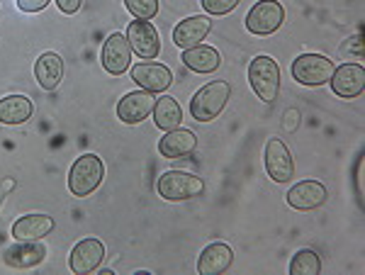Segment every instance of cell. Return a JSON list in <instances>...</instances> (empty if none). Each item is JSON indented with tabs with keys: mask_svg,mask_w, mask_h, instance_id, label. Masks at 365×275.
<instances>
[{
	"mask_svg": "<svg viewBox=\"0 0 365 275\" xmlns=\"http://www.w3.org/2000/svg\"><path fill=\"white\" fill-rule=\"evenodd\" d=\"M105 178V166L96 154H83L73 161L68 171V190L76 197H88L100 188Z\"/></svg>",
	"mask_w": 365,
	"mask_h": 275,
	"instance_id": "cell-1",
	"label": "cell"
},
{
	"mask_svg": "<svg viewBox=\"0 0 365 275\" xmlns=\"http://www.w3.org/2000/svg\"><path fill=\"white\" fill-rule=\"evenodd\" d=\"M232 95V85L227 81H212L202 85L190 100V115L197 122H212L225 110V105Z\"/></svg>",
	"mask_w": 365,
	"mask_h": 275,
	"instance_id": "cell-2",
	"label": "cell"
},
{
	"mask_svg": "<svg viewBox=\"0 0 365 275\" xmlns=\"http://www.w3.org/2000/svg\"><path fill=\"white\" fill-rule=\"evenodd\" d=\"M249 83L263 103H275L280 90V66L270 56H256L249 63Z\"/></svg>",
	"mask_w": 365,
	"mask_h": 275,
	"instance_id": "cell-3",
	"label": "cell"
},
{
	"mask_svg": "<svg viewBox=\"0 0 365 275\" xmlns=\"http://www.w3.org/2000/svg\"><path fill=\"white\" fill-rule=\"evenodd\" d=\"M156 190L163 200L168 202H180V200H192V197L202 195L205 183L202 178L185 171H166L158 178Z\"/></svg>",
	"mask_w": 365,
	"mask_h": 275,
	"instance_id": "cell-4",
	"label": "cell"
},
{
	"mask_svg": "<svg viewBox=\"0 0 365 275\" xmlns=\"http://www.w3.org/2000/svg\"><path fill=\"white\" fill-rule=\"evenodd\" d=\"M334 61L322 54H302L292 61L290 66V73L297 83L302 85H324L331 81V73H334Z\"/></svg>",
	"mask_w": 365,
	"mask_h": 275,
	"instance_id": "cell-5",
	"label": "cell"
},
{
	"mask_svg": "<svg viewBox=\"0 0 365 275\" xmlns=\"http://www.w3.org/2000/svg\"><path fill=\"white\" fill-rule=\"evenodd\" d=\"M282 20H285V10L278 0H258L246 15V29L256 37H268L278 32Z\"/></svg>",
	"mask_w": 365,
	"mask_h": 275,
	"instance_id": "cell-6",
	"label": "cell"
},
{
	"mask_svg": "<svg viewBox=\"0 0 365 275\" xmlns=\"http://www.w3.org/2000/svg\"><path fill=\"white\" fill-rule=\"evenodd\" d=\"M127 42L132 46V51L144 61L158 56L161 51V37H158L156 27L149 20H134L127 27Z\"/></svg>",
	"mask_w": 365,
	"mask_h": 275,
	"instance_id": "cell-7",
	"label": "cell"
},
{
	"mask_svg": "<svg viewBox=\"0 0 365 275\" xmlns=\"http://www.w3.org/2000/svg\"><path fill=\"white\" fill-rule=\"evenodd\" d=\"M263 159H266V171L275 183H290L295 178V161L290 156V149L282 144V139H268Z\"/></svg>",
	"mask_w": 365,
	"mask_h": 275,
	"instance_id": "cell-8",
	"label": "cell"
},
{
	"mask_svg": "<svg viewBox=\"0 0 365 275\" xmlns=\"http://www.w3.org/2000/svg\"><path fill=\"white\" fill-rule=\"evenodd\" d=\"M329 83H331L334 95L344 98V100H353L365 90V68L361 63H344V66L334 68Z\"/></svg>",
	"mask_w": 365,
	"mask_h": 275,
	"instance_id": "cell-9",
	"label": "cell"
},
{
	"mask_svg": "<svg viewBox=\"0 0 365 275\" xmlns=\"http://www.w3.org/2000/svg\"><path fill=\"white\" fill-rule=\"evenodd\" d=\"M105 259V247L103 242L96 237H88L83 242H78L68 256V266L76 275H86L100 268V263Z\"/></svg>",
	"mask_w": 365,
	"mask_h": 275,
	"instance_id": "cell-10",
	"label": "cell"
},
{
	"mask_svg": "<svg viewBox=\"0 0 365 275\" xmlns=\"http://www.w3.org/2000/svg\"><path fill=\"white\" fill-rule=\"evenodd\" d=\"M132 81L137 83L141 90L149 93H163L168 90L170 83H173V73H170L168 66L156 61H141L132 66Z\"/></svg>",
	"mask_w": 365,
	"mask_h": 275,
	"instance_id": "cell-11",
	"label": "cell"
},
{
	"mask_svg": "<svg viewBox=\"0 0 365 275\" xmlns=\"http://www.w3.org/2000/svg\"><path fill=\"white\" fill-rule=\"evenodd\" d=\"M103 68L113 76H122L132 63V46H129L127 37L120 32H113L103 44Z\"/></svg>",
	"mask_w": 365,
	"mask_h": 275,
	"instance_id": "cell-12",
	"label": "cell"
},
{
	"mask_svg": "<svg viewBox=\"0 0 365 275\" xmlns=\"http://www.w3.org/2000/svg\"><path fill=\"white\" fill-rule=\"evenodd\" d=\"M156 98L149 90H134L127 93L120 103H117V117H120L125 125H139L141 120H146L154 113Z\"/></svg>",
	"mask_w": 365,
	"mask_h": 275,
	"instance_id": "cell-13",
	"label": "cell"
},
{
	"mask_svg": "<svg viewBox=\"0 0 365 275\" xmlns=\"http://www.w3.org/2000/svg\"><path fill=\"white\" fill-rule=\"evenodd\" d=\"M327 188L319 183V180H302V183L292 185L290 192H287V204L292 209H299V212H309V209H317L327 202Z\"/></svg>",
	"mask_w": 365,
	"mask_h": 275,
	"instance_id": "cell-14",
	"label": "cell"
},
{
	"mask_svg": "<svg viewBox=\"0 0 365 275\" xmlns=\"http://www.w3.org/2000/svg\"><path fill=\"white\" fill-rule=\"evenodd\" d=\"M46 259V249L42 242H17L3 251V261L10 268H34Z\"/></svg>",
	"mask_w": 365,
	"mask_h": 275,
	"instance_id": "cell-15",
	"label": "cell"
},
{
	"mask_svg": "<svg viewBox=\"0 0 365 275\" xmlns=\"http://www.w3.org/2000/svg\"><path fill=\"white\" fill-rule=\"evenodd\" d=\"M212 32V20L207 15H195V17H185L182 22H178L173 29V44L180 49H190L200 42H205V37Z\"/></svg>",
	"mask_w": 365,
	"mask_h": 275,
	"instance_id": "cell-16",
	"label": "cell"
},
{
	"mask_svg": "<svg viewBox=\"0 0 365 275\" xmlns=\"http://www.w3.org/2000/svg\"><path fill=\"white\" fill-rule=\"evenodd\" d=\"M197 146V137L195 132L182 130V127H175V130L166 132L158 142V154L163 159H182V156H190Z\"/></svg>",
	"mask_w": 365,
	"mask_h": 275,
	"instance_id": "cell-17",
	"label": "cell"
},
{
	"mask_svg": "<svg viewBox=\"0 0 365 275\" xmlns=\"http://www.w3.org/2000/svg\"><path fill=\"white\" fill-rule=\"evenodd\" d=\"M234 263V251L225 242H215L200 254L197 273L200 275H220Z\"/></svg>",
	"mask_w": 365,
	"mask_h": 275,
	"instance_id": "cell-18",
	"label": "cell"
},
{
	"mask_svg": "<svg viewBox=\"0 0 365 275\" xmlns=\"http://www.w3.org/2000/svg\"><path fill=\"white\" fill-rule=\"evenodd\" d=\"M51 232H54V219L49 214H25L13 224V237L17 242H42Z\"/></svg>",
	"mask_w": 365,
	"mask_h": 275,
	"instance_id": "cell-19",
	"label": "cell"
},
{
	"mask_svg": "<svg viewBox=\"0 0 365 275\" xmlns=\"http://www.w3.org/2000/svg\"><path fill=\"white\" fill-rule=\"evenodd\" d=\"M180 61L195 73H212L220 68L222 56H220V51L212 49V46L195 44V46H190V49H182Z\"/></svg>",
	"mask_w": 365,
	"mask_h": 275,
	"instance_id": "cell-20",
	"label": "cell"
},
{
	"mask_svg": "<svg viewBox=\"0 0 365 275\" xmlns=\"http://www.w3.org/2000/svg\"><path fill=\"white\" fill-rule=\"evenodd\" d=\"M34 76H37V83L44 90H54L63 78V58L54 51H46L34 61Z\"/></svg>",
	"mask_w": 365,
	"mask_h": 275,
	"instance_id": "cell-21",
	"label": "cell"
},
{
	"mask_svg": "<svg viewBox=\"0 0 365 275\" xmlns=\"http://www.w3.org/2000/svg\"><path fill=\"white\" fill-rule=\"evenodd\" d=\"M32 113V100L25 95H8L0 100V125H22Z\"/></svg>",
	"mask_w": 365,
	"mask_h": 275,
	"instance_id": "cell-22",
	"label": "cell"
},
{
	"mask_svg": "<svg viewBox=\"0 0 365 275\" xmlns=\"http://www.w3.org/2000/svg\"><path fill=\"white\" fill-rule=\"evenodd\" d=\"M154 122H156L158 130H163V132H170V130H175V127H180L182 110H180L178 100L170 95L158 98L154 105Z\"/></svg>",
	"mask_w": 365,
	"mask_h": 275,
	"instance_id": "cell-23",
	"label": "cell"
},
{
	"mask_svg": "<svg viewBox=\"0 0 365 275\" xmlns=\"http://www.w3.org/2000/svg\"><path fill=\"white\" fill-rule=\"evenodd\" d=\"M322 271V261L319 254L312 249H302L295 254V259L290 261V273L292 275H319Z\"/></svg>",
	"mask_w": 365,
	"mask_h": 275,
	"instance_id": "cell-24",
	"label": "cell"
},
{
	"mask_svg": "<svg viewBox=\"0 0 365 275\" xmlns=\"http://www.w3.org/2000/svg\"><path fill=\"white\" fill-rule=\"evenodd\" d=\"M134 20H154L158 13V0H125Z\"/></svg>",
	"mask_w": 365,
	"mask_h": 275,
	"instance_id": "cell-25",
	"label": "cell"
},
{
	"mask_svg": "<svg viewBox=\"0 0 365 275\" xmlns=\"http://www.w3.org/2000/svg\"><path fill=\"white\" fill-rule=\"evenodd\" d=\"M241 3V0H202V8L207 15H229L232 10H237V5Z\"/></svg>",
	"mask_w": 365,
	"mask_h": 275,
	"instance_id": "cell-26",
	"label": "cell"
},
{
	"mask_svg": "<svg viewBox=\"0 0 365 275\" xmlns=\"http://www.w3.org/2000/svg\"><path fill=\"white\" fill-rule=\"evenodd\" d=\"M49 5V0H17V8L22 10V13H42V10Z\"/></svg>",
	"mask_w": 365,
	"mask_h": 275,
	"instance_id": "cell-27",
	"label": "cell"
},
{
	"mask_svg": "<svg viewBox=\"0 0 365 275\" xmlns=\"http://www.w3.org/2000/svg\"><path fill=\"white\" fill-rule=\"evenodd\" d=\"M56 5L63 15H76L81 10V5H83V0H56Z\"/></svg>",
	"mask_w": 365,
	"mask_h": 275,
	"instance_id": "cell-28",
	"label": "cell"
},
{
	"mask_svg": "<svg viewBox=\"0 0 365 275\" xmlns=\"http://www.w3.org/2000/svg\"><path fill=\"white\" fill-rule=\"evenodd\" d=\"M297 110H287L285 113V130H295L297 127Z\"/></svg>",
	"mask_w": 365,
	"mask_h": 275,
	"instance_id": "cell-29",
	"label": "cell"
},
{
	"mask_svg": "<svg viewBox=\"0 0 365 275\" xmlns=\"http://www.w3.org/2000/svg\"><path fill=\"white\" fill-rule=\"evenodd\" d=\"M13 188H15V180H13V178H5L3 188H0V204H3V200H5V192L13 190Z\"/></svg>",
	"mask_w": 365,
	"mask_h": 275,
	"instance_id": "cell-30",
	"label": "cell"
}]
</instances>
